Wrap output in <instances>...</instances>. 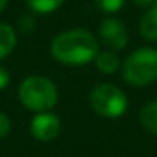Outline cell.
I'll return each mask as SVG.
<instances>
[{"label": "cell", "mask_w": 157, "mask_h": 157, "mask_svg": "<svg viewBox=\"0 0 157 157\" xmlns=\"http://www.w3.org/2000/svg\"><path fill=\"white\" fill-rule=\"evenodd\" d=\"M51 54L68 66L88 64L98 54V41L86 29H71L58 34L51 42Z\"/></svg>", "instance_id": "6da1fadb"}, {"label": "cell", "mask_w": 157, "mask_h": 157, "mask_svg": "<svg viewBox=\"0 0 157 157\" xmlns=\"http://www.w3.org/2000/svg\"><path fill=\"white\" fill-rule=\"evenodd\" d=\"M21 103L31 112H49L58 103V88L46 76H29L19 86Z\"/></svg>", "instance_id": "7a4b0ae2"}, {"label": "cell", "mask_w": 157, "mask_h": 157, "mask_svg": "<svg viewBox=\"0 0 157 157\" xmlns=\"http://www.w3.org/2000/svg\"><path fill=\"white\" fill-rule=\"evenodd\" d=\"M122 76L132 86H147L157 79V49L140 48L120 66Z\"/></svg>", "instance_id": "3957f363"}, {"label": "cell", "mask_w": 157, "mask_h": 157, "mask_svg": "<svg viewBox=\"0 0 157 157\" xmlns=\"http://www.w3.org/2000/svg\"><path fill=\"white\" fill-rule=\"evenodd\" d=\"M90 105L105 118H118L128 108L127 95L112 83H100L90 91Z\"/></svg>", "instance_id": "277c9868"}, {"label": "cell", "mask_w": 157, "mask_h": 157, "mask_svg": "<svg viewBox=\"0 0 157 157\" xmlns=\"http://www.w3.org/2000/svg\"><path fill=\"white\" fill-rule=\"evenodd\" d=\"M98 37L112 51H122L128 44V31L120 19L105 17L98 27Z\"/></svg>", "instance_id": "5b68a950"}, {"label": "cell", "mask_w": 157, "mask_h": 157, "mask_svg": "<svg viewBox=\"0 0 157 157\" xmlns=\"http://www.w3.org/2000/svg\"><path fill=\"white\" fill-rule=\"evenodd\" d=\"M61 132V122H59L58 115L51 112H39L37 115L32 118L31 123V133L36 140L41 142H51Z\"/></svg>", "instance_id": "8992f818"}, {"label": "cell", "mask_w": 157, "mask_h": 157, "mask_svg": "<svg viewBox=\"0 0 157 157\" xmlns=\"http://www.w3.org/2000/svg\"><path fill=\"white\" fill-rule=\"evenodd\" d=\"M95 64L96 68H98L100 73H103V75H113V73H117L120 69V58L118 54H117V51H112V49H108V51H98V54L95 56Z\"/></svg>", "instance_id": "52a82bcc"}, {"label": "cell", "mask_w": 157, "mask_h": 157, "mask_svg": "<svg viewBox=\"0 0 157 157\" xmlns=\"http://www.w3.org/2000/svg\"><path fill=\"white\" fill-rule=\"evenodd\" d=\"M140 36L145 37L147 41H157V0H154V4L147 10V14L142 17L139 25Z\"/></svg>", "instance_id": "ba28073f"}, {"label": "cell", "mask_w": 157, "mask_h": 157, "mask_svg": "<svg viewBox=\"0 0 157 157\" xmlns=\"http://www.w3.org/2000/svg\"><path fill=\"white\" fill-rule=\"evenodd\" d=\"M139 122L147 132H150L152 135H157V100L145 103L140 108Z\"/></svg>", "instance_id": "9c48e42d"}, {"label": "cell", "mask_w": 157, "mask_h": 157, "mask_svg": "<svg viewBox=\"0 0 157 157\" xmlns=\"http://www.w3.org/2000/svg\"><path fill=\"white\" fill-rule=\"evenodd\" d=\"M15 44H17V36L14 27L9 24H0V59L12 54Z\"/></svg>", "instance_id": "30bf717a"}, {"label": "cell", "mask_w": 157, "mask_h": 157, "mask_svg": "<svg viewBox=\"0 0 157 157\" xmlns=\"http://www.w3.org/2000/svg\"><path fill=\"white\" fill-rule=\"evenodd\" d=\"M66 0H27V5L32 12L37 14H51L58 10Z\"/></svg>", "instance_id": "8fae6325"}, {"label": "cell", "mask_w": 157, "mask_h": 157, "mask_svg": "<svg viewBox=\"0 0 157 157\" xmlns=\"http://www.w3.org/2000/svg\"><path fill=\"white\" fill-rule=\"evenodd\" d=\"M95 4L105 14H115V12H118L123 7L125 0H95Z\"/></svg>", "instance_id": "7c38bea8"}, {"label": "cell", "mask_w": 157, "mask_h": 157, "mask_svg": "<svg viewBox=\"0 0 157 157\" xmlns=\"http://www.w3.org/2000/svg\"><path fill=\"white\" fill-rule=\"evenodd\" d=\"M9 132H10V118L5 113L0 112V139L7 137Z\"/></svg>", "instance_id": "4fadbf2b"}, {"label": "cell", "mask_w": 157, "mask_h": 157, "mask_svg": "<svg viewBox=\"0 0 157 157\" xmlns=\"http://www.w3.org/2000/svg\"><path fill=\"white\" fill-rule=\"evenodd\" d=\"M9 83H10V75H9V71L5 68L0 66V90L7 88Z\"/></svg>", "instance_id": "5bb4252c"}, {"label": "cell", "mask_w": 157, "mask_h": 157, "mask_svg": "<svg viewBox=\"0 0 157 157\" xmlns=\"http://www.w3.org/2000/svg\"><path fill=\"white\" fill-rule=\"evenodd\" d=\"M133 4L140 5V7H149V5L154 4V0H133Z\"/></svg>", "instance_id": "9a60e30c"}, {"label": "cell", "mask_w": 157, "mask_h": 157, "mask_svg": "<svg viewBox=\"0 0 157 157\" xmlns=\"http://www.w3.org/2000/svg\"><path fill=\"white\" fill-rule=\"evenodd\" d=\"M7 2H9V0H0V12H2V10L5 9V5H7Z\"/></svg>", "instance_id": "2e32d148"}]
</instances>
